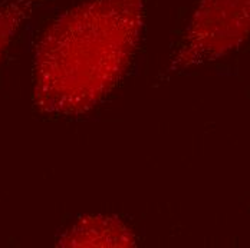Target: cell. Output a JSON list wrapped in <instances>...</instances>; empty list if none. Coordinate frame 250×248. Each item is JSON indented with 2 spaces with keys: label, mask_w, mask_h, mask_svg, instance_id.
Instances as JSON below:
<instances>
[{
  "label": "cell",
  "mask_w": 250,
  "mask_h": 248,
  "mask_svg": "<svg viewBox=\"0 0 250 248\" xmlns=\"http://www.w3.org/2000/svg\"><path fill=\"white\" fill-rule=\"evenodd\" d=\"M143 19L144 0H91L53 22L36 50L39 108L61 114L92 108L125 72Z\"/></svg>",
  "instance_id": "obj_1"
},
{
  "label": "cell",
  "mask_w": 250,
  "mask_h": 248,
  "mask_svg": "<svg viewBox=\"0 0 250 248\" xmlns=\"http://www.w3.org/2000/svg\"><path fill=\"white\" fill-rule=\"evenodd\" d=\"M249 29V0H200L180 46L177 63L213 60L239 46Z\"/></svg>",
  "instance_id": "obj_2"
},
{
  "label": "cell",
  "mask_w": 250,
  "mask_h": 248,
  "mask_svg": "<svg viewBox=\"0 0 250 248\" xmlns=\"http://www.w3.org/2000/svg\"><path fill=\"white\" fill-rule=\"evenodd\" d=\"M36 0H15L0 7V55L12 40L21 23L27 18Z\"/></svg>",
  "instance_id": "obj_3"
}]
</instances>
